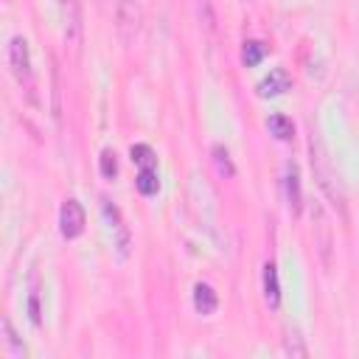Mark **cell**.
I'll return each instance as SVG.
<instances>
[{"instance_id": "cell-1", "label": "cell", "mask_w": 359, "mask_h": 359, "mask_svg": "<svg viewBox=\"0 0 359 359\" xmlns=\"http://www.w3.org/2000/svg\"><path fill=\"white\" fill-rule=\"evenodd\" d=\"M112 14H115V28L123 42H132L140 34L143 25V8L137 0H112Z\"/></svg>"}, {"instance_id": "cell-2", "label": "cell", "mask_w": 359, "mask_h": 359, "mask_svg": "<svg viewBox=\"0 0 359 359\" xmlns=\"http://www.w3.org/2000/svg\"><path fill=\"white\" fill-rule=\"evenodd\" d=\"M311 168H314L317 182L323 185V191L334 199V205H339V208H342V194H339V188H334V185H331V182H334V171H331V165H328V160H325V154H323L320 143H314V137H311Z\"/></svg>"}, {"instance_id": "cell-3", "label": "cell", "mask_w": 359, "mask_h": 359, "mask_svg": "<svg viewBox=\"0 0 359 359\" xmlns=\"http://www.w3.org/2000/svg\"><path fill=\"white\" fill-rule=\"evenodd\" d=\"M8 65L20 81L31 79V53H28V42L22 36H11V42H8Z\"/></svg>"}, {"instance_id": "cell-4", "label": "cell", "mask_w": 359, "mask_h": 359, "mask_svg": "<svg viewBox=\"0 0 359 359\" xmlns=\"http://www.w3.org/2000/svg\"><path fill=\"white\" fill-rule=\"evenodd\" d=\"M59 227L65 238H76L84 230V208L76 199H67L59 210Z\"/></svg>"}, {"instance_id": "cell-5", "label": "cell", "mask_w": 359, "mask_h": 359, "mask_svg": "<svg viewBox=\"0 0 359 359\" xmlns=\"http://www.w3.org/2000/svg\"><path fill=\"white\" fill-rule=\"evenodd\" d=\"M283 188H286L289 208L297 213L303 196H300V174H297V165H294V163H286V168H283Z\"/></svg>"}, {"instance_id": "cell-6", "label": "cell", "mask_w": 359, "mask_h": 359, "mask_svg": "<svg viewBox=\"0 0 359 359\" xmlns=\"http://www.w3.org/2000/svg\"><path fill=\"white\" fill-rule=\"evenodd\" d=\"M311 216L317 219L314 227L320 230V241H317L320 258H323V264H328V261H331V227H328V219H325V213H323L320 205H311Z\"/></svg>"}, {"instance_id": "cell-7", "label": "cell", "mask_w": 359, "mask_h": 359, "mask_svg": "<svg viewBox=\"0 0 359 359\" xmlns=\"http://www.w3.org/2000/svg\"><path fill=\"white\" fill-rule=\"evenodd\" d=\"M264 300L269 309L280 306V283H278V266L272 261L264 264Z\"/></svg>"}, {"instance_id": "cell-8", "label": "cell", "mask_w": 359, "mask_h": 359, "mask_svg": "<svg viewBox=\"0 0 359 359\" xmlns=\"http://www.w3.org/2000/svg\"><path fill=\"white\" fill-rule=\"evenodd\" d=\"M101 208H104V216H107V219L112 222V227L118 230V250H121V255H126V250H129V230H126V224H123L118 208H115L109 199H101Z\"/></svg>"}, {"instance_id": "cell-9", "label": "cell", "mask_w": 359, "mask_h": 359, "mask_svg": "<svg viewBox=\"0 0 359 359\" xmlns=\"http://www.w3.org/2000/svg\"><path fill=\"white\" fill-rule=\"evenodd\" d=\"M292 87V79L286 70H272L266 79L258 81V93L261 95H278V93H286Z\"/></svg>"}, {"instance_id": "cell-10", "label": "cell", "mask_w": 359, "mask_h": 359, "mask_svg": "<svg viewBox=\"0 0 359 359\" xmlns=\"http://www.w3.org/2000/svg\"><path fill=\"white\" fill-rule=\"evenodd\" d=\"M194 306H196V311H202V314H213L216 306H219V297H216L213 286L196 283V286H194Z\"/></svg>"}, {"instance_id": "cell-11", "label": "cell", "mask_w": 359, "mask_h": 359, "mask_svg": "<svg viewBox=\"0 0 359 359\" xmlns=\"http://www.w3.org/2000/svg\"><path fill=\"white\" fill-rule=\"evenodd\" d=\"M266 129H269L278 140H289V137L294 135V123H292V118H286V115H269Z\"/></svg>"}, {"instance_id": "cell-12", "label": "cell", "mask_w": 359, "mask_h": 359, "mask_svg": "<svg viewBox=\"0 0 359 359\" xmlns=\"http://www.w3.org/2000/svg\"><path fill=\"white\" fill-rule=\"evenodd\" d=\"M264 53H266V45H264V42L247 39V42H244V50H241V59H244L247 67H255V65L264 59Z\"/></svg>"}, {"instance_id": "cell-13", "label": "cell", "mask_w": 359, "mask_h": 359, "mask_svg": "<svg viewBox=\"0 0 359 359\" xmlns=\"http://www.w3.org/2000/svg\"><path fill=\"white\" fill-rule=\"evenodd\" d=\"M129 154H132V160H135L140 168H154V163H157V154H154V149H151L149 143H135Z\"/></svg>"}, {"instance_id": "cell-14", "label": "cell", "mask_w": 359, "mask_h": 359, "mask_svg": "<svg viewBox=\"0 0 359 359\" xmlns=\"http://www.w3.org/2000/svg\"><path fill=\"white\" fill-rule=\"evenodd\" d=\"M137 191L143 194V196H151V194H157V188H160V180H157V174H154V168H140V174H137Z\"/></svg>"}, {"instance_id": "cell-15", "label": "cell", "mask_w": 359, "mask_h": 359, "mask_svg": "<svg viewBox=\"0 0 359 359\" xmlns=\"http://www.w3.org/2000/svg\"><path fill=\"white\" fill-rule=\"evenodd\" d=\"M213 163H216L219 174H224V177H233V174H236V165H233V160H230V151H227L222 143L213 146Z\"/></svg>"}, {"instance_id": "cell-16", "label": "cell", "mask_w": 359, "mask_h": 359, "mask_svg": "<svg viewBox=\"0 0 359 359\" xmlns=\"http://www.w3.org/2000/svg\"><path fill=\"white\" fill-rule=\"evenodd\" d=\"M3 339H6V345H8V351H11V356H25V348H22V342L17 339V334H14V328H11V320L8 317H3Z\"/></svg>"}, {"instance_id": "cell-17", "label": "cell", "mask_w": 359, "mask_h": 359, "mask_svg": "<svg viewBox=\"0 0 359 359\" xmlns=\"http://www.w3.org/2000/svg\"><path fill=\"white\" fill-rule=\"evenodd\" d=\"M98 165H101V174H104L107 180H112V177L118 174V154H115L112 149H104V151H101Z\"/></svg>"}, {"instance_id": "cell-18", "label": "cell", "mask_w": 359, "mask_h": 359, "mask_svg": "<svg viewBox=\"0 0 359 359\" xmlns=\"http://www.w3.org/2000/svg\"><path fill=\"white\" fill-rule=\"evenodd\" d=\"M73 14H70V28H67V39L70 42H79V31H81V22H79V3L73 0Z\"/></svg>"}, {"instance_id": "cell-19", "label": "cell", "mask_w": 359, "mask_h": 359, "mask_svg": "<svg viewBox=\"0 0 359 359\" xmlns=\"http://www.w3.org/2000/svg\"><path fill=\"white\" fill-rule=\"evenodd\" d=\"M283 348H286V353H292V356H306V353H309V351H306V345L300 342V337H297V334H289Z\"/></svg>"}]
</instances>
